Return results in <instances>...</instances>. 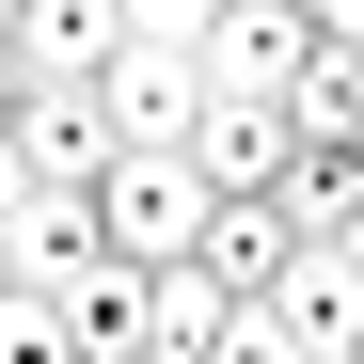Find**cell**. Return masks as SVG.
Here are the masks:
<instances>
[{
    "mask_svg": "<svg viewBox=\"0 0 364 364\" xmlns=\"http://www.w3.org/2000/svg\"><path fill=\"white\" fill-rule=\"evenodd\" d=\"M269 317H285V348H301V364H348V348H364V269H348V254H301Z\"/></svg>",
    "mask_w": 364,
    "mask_h": 364,
    "instance_id": "ba28073f",
    "label": "cell"
},
{
    "mask_svg": "<svg viewBox=\"0 0 364 364\" xmlns=\"http://www.w3.org/2000/svg\"><path fill=\"white\" fill-rule=\"evenodd\" d=\"M285 222H301V254H348V237H364V159L301 143V159H285Z\"/></svg>",
    "mask_w": 364,
    "mask_h": 364,
    "instance_id": "30bf717a",
    "label": "cell"
},
{
    "mask_svg": "<svg viewBox=\"0 0 364 364\" xmlns=\"http://www.w3.org/2000/svg\"><path fill=\"white\" fill-rule=\"evenodd\" d=\"M191 159H206V191H222V206H254V191H285V159H301V111H269V95H222Z\"/></svg>",
    "mask_w": 364,
    "mask_h": 364,
    "instance_id": "8992f818",
    "label": "cell"
},
{
    "mask_svg": "<svg viewBox=\"0 0 364 364\" xmlns=\"http://www.w3.org/2000/svg\"><path fill=\"white\" fill-rule=\"evenodd\" d=\"M301 64H317V0H206V80L222 95H301Z\"/></svg>",
    "mask_w": 364,
    "mask_h": 364,
    "instance_id": "277c9868",
    "label": "cell"
},
{
    "mask_svg": "<svg viewBox=\"0 0 364 364\" xmlns=\"http://www.w3.org/2000/svg\"><path fill=\"white\" fill-rule=\"evenodd\" d=\"M222 333H237V301L206 269H143V364H206Z\"/></svg>",
    "mask_w": 364,
    "mask_h": 364,
    "instance_id": "9c48e42d",
    "label": "cell"
},
{
    "mask_svg": "<svg viewBox=\"0 0 364 364\" xmlns=\"http://www.w3.org/2000/svg\"><path fill=\"white\" fill-rule=\"evenodd\" d=\"M206 222H222V191H206V159H174V143H127L95 174V237L127 269H206Z\"/></svg>",
    "mask_w": 364,
    "mask_h": 364,
    "instance_id": "7a4b0ae2",
    "label": "cell"
},
{
    "mask_svg": "<svg viewBox=\"0 0 364 364\" xmlns=\"http://www.w3.org/2000/svg\"><path fill=\"white\" fill-rule=\"evenodd\" d=\"M285 269H301L285 191H254V206H222V222H206V285H222V301H285Z\"/></svg>",
    "mask_w": 364,
    "mask_h": 364,
    "instance_id": "52a82bcc",
    "label": "cell"
},
{
    "mask_svg": "<svg viewBox=\"0 0 364 364\" xmlns=\"http://www.w3.org/2000/svg\"><path fill=\"white\" fill-rule=\"evenodd\" d=\"M348 364H364V348H348Z\"/></svg>",
    "mask_w": 364,
    "mask_h": 364,
    "instance_id": "5bb4252c",
    "label": "cell"
},
{
    "mask_svg": "<svg viewBox=\"0 0 364 364\" xmlns=\"http://www.w3.org/2000/svg\"><path fill=\"white\" fill-rule=\"evenodd\" d=\"M111 48H127V0H16L0 16V80H16V111H48V95H95Z\"/></svg>",
    "mask_w": 364,
    "mask_h": 364,
    "instance_id": "3957f363",
    "label": "cell"
},
{
    "mask_svg": "<svg viewBox=\"0 0 364 364\" xmlns=\"http://www.w3.org/2000/svg\"><path fill=\"white\" fill-rule=\"evenodd\" d=\"M95 111H111V143H174V159H191L206 111H222V80H206V0H127V48H111Z\"/></svg>",
    "mask_w": 364,
    "mask_h": 364,
    "instance_id": "6da1fadb",
    "label": "cell"
},
{
    "mask_svg": "<svg viewBox=\"0 0 364 364\" xmlns=\"http://www.w3.org/2000/svg\"><path fill=\"white\" fill-rule=\"evenodd\" d=\"M0 364H80V348L48 333V317H16V333H0Z\"/></svg>",
    "mask_w": 364,
    "mask_h": 364,
    "instance_id": "7c38bea8",
    "label": "cell"
},
{
    "mask_svg": "<svg viewBox=\"0 0 364 364\" xmlns=\"http://www.w3.org/2000/svg\"><path fill=\"white\" fill-rule=\"evenodd\" d=\"M348 269H364V237H348Z\"/></svg>",
    "mask_w": 364,
    "mask_h": 364,
    "instance_id": "4fadbf2b",
    "label": "cell"
},
{
    "mask_svg": "<svg viewBox=\"0 0 364 364\" xmlns=\"http://www.w3.org/2000/svg\"><path fill=\"white\" fill-rule=\"evenodd\" d=\"M111 159H127L111 111L95 95H48V111H16V143H0V191H95Z\"/></svg>",
    "mask_w": 364,
    "mask_h": 364,
    "instance_id": "5b68a950",
    "label": "cell"
},
{
    "mask_svg": "<svg viewBox=\"0 0 364 364\" xmlns=\"http://www.w3.org/2000/svg\"><path fill=\"white\" fill-rule=\"evenodd\" d=\"M206 364H301V348H285V317H269V301H237V333H222Z\"/></svg>",
    "mask_w": 364,
    "mask_h": 364,
    "instance_id": "8fae6325",
    "label": "cell"
}]
</instances>
